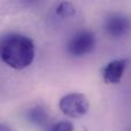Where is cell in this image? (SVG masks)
I'll use <instances>...</instances> for the list:
<instances>
[{"instance_id":"obj_4","label":"cell","mask_w":131,"mask_h":131,"mask_svg":"<svg viewBox=\"0 0 131 131\" xmlns=\"http://www.w3.org/2000/svg\"><path fill=\"white\" fill-rule=\"evenodd\" d=\"M106 32L113 38H121L128 34L130 29V22L127 16L118 13L109 14L104 22Z\"/></svg>"},{"instance_id":"obj_1","label":"cell","mask_w":131,"mask_h":131,"mask_svg":"<svg viewBox=\"0 0 131 131\" xmlns=\"http://www.w3.org/2000/svg\"><path fill=\"white\" fill-rule=\"evenodd\" d=\"M35 57L36 47L30 37L10 32L0 38V60L12 69L23 70L30 67Z\"/></svg>"},{"instance_id":"obj_6","label":"cell","mask_w":131,"mask_h":131,"mask_svg":"<svg viewBox=\"0 0 131 131\" xmlns=\"http://www.w3.org/2000/svg\"><path fill=\"white\" fill-rule=\"evenodd\" d=\"M27 117H28V120L31 123H34V124L41 125L47 122L48 114H47V112H46V109H44L41 106H36L28 112Z\"/></svg>"},{"instance_id":"obj_8","label":"cell","mask_w":131,"mask_h":131,"mask_svg":"<svg viewBox=\"0 0 131 131\" xmlns=\"http://www.w3.org/2000/svg\"><path fill=\"white\" fill-rule=\"evenodd\" d=\"M50 131H74V124L69 121H60L53 124Z\"/></svg>"},{"instance_id":"obj_3","label":"cell","mask_w":131,"mask_h":131,"mask_svg":"<svg viewBox=\"0 0 131 131\" xmlns=\"http://www.w3.org/2000/svg\"><path fill=\"white\" fill-rule=\"evenodd\" d=\"M97 44L95 35L90 30L76 32L67 43V52L74 58H82L93 52Z\"/></svg>"},{"instance_id":"obj_9","label":"cell","mask_w":131,"mask_h":131,"mask_svg":"<svg viewBox=\"0 0 131 131\" xmlns=\"http://www.w3.org/2000/svg\"><path fill=\"white\" fill-rule=\"evenodd\" d=\"M21 4H23L24 6H35V5H38L41 0H20Z\"/></svg>"},{"instance_id":"obj_7","label":"cell","mask_w":131,"mask_h":131,"mask_svg":"<svg viewBox=\"0 0 131 131\" xmlns=\"http://www.w3.org/2000/svg\"><path fill=\"white\" fill-rule=\"evenodd\" d=\"M76 14V8L70 1H61L55 7V15L59 18H70Z\"/></svg>"},{"instance_id":"obj_5","label":"cell","mask_w":131,"mask_h":131,"mask_svg":"<svg viewBox=\"0 0 131 131\" xmlns=\"http://www.w3.org/2000/svg\"><path fill=\"white\" fill-rule=\"evenodd\" d=\"M128 67V59H117L108 62L102 69V79L106 84L117 85L122 82L125 69Z\"/></svg>"},{"instance_id":"obj_2","label":"cell","mask_w":131,"mask_h":131,"mask_svg":"<svg viewBox=\"0 0 131 131\" xmlns=\"http://www.w3.org/2000/svg\"><path fill=\"white\" fill-rule=\"evenodd\" d=\"M59 108L68 117L79 118L88 114L90 109V101L83 93H68L59 100Z\"/></svg>"}]
</instances>
